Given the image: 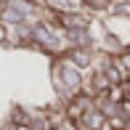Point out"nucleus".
Returning <instances> with one entry per match:
<instances>
[{
  "label": "nucleus",
  "mask_w": 130,
  "mask_h": 130,
  "mask_svg": "<svg viewBox=\"0 0 130 130\" xmlns=\"http://www.w3.org/2000/svg\"><path fill=\"white\" fill-rule=\"evenodd\" d=\"M80 5H82V11H88L93 16H106L111 0H80Z\"/></svg>",
  "instance_id": "nucleus-5"
},
{
  "label": "nucleus",
  "mask_w": 130,
  "mask_h": 130,
  "mask_svg": "<svg viewBox=\"0 0 130 130\" xmlns=\"http://www.w3.org/2000/svg\"><path fill=\"white\" fill-rule=\"evenodd\" d=\"M96 56H98L96 48H67V53H64V58L69 64H74L80 72H90L96 64Z\"/></svg>",
  "instance_id": "nucleus-2"
},
{
  "label": "nucleus",
  "mask_w": 130,
  "mask_h": 130,
  "mask_svg": "<svg viewBox=\"0 0 130 130\" xmlns=\"http://www.w3.org/2000/svg\"><path fill=\"white\" fill-rule=\"evenodd\" d=\"M48 11L53 13H69V11H82L80 0H40Z\"/></svg>",
  "instance_id": "nucleus-4"
},
{
  "label": "nucleus",
  "mask_w": 130,
  "mask_h": 130,
  "mask_svg": "<svg viewBox=\"0 0 130 130\" xmlns=\"http://www.w3.org/2000/svg\"><path fill=\"white\" fill-rule=\"evenodd\" d=\"M51 85L58 96V104L69 101L72 96H77L85 85V72H80L74 64H69L64 56L51 58Z\"/></svg>",
  "instance_id": "nucleus-1"
},
{
  "label": "nucleus",
  "mask_w": 130,
  "mask_h": 130,
  "mask_svg": "<svg viewBox=\"0 0 130 130\" xmlns=\"http://www.w3.org/2000/svg\"><path fill=\"white\" fill-rule=\"evenodd\" d=\"M122 130H130V122H127V125H125V127H122Z\"/></svg>",
  "instance_id": "nucleus-6"
},
{
  "label": "nucleus",
  "mask_w": 130,
  "mask_h": 130,
  "mask_svg": "<svg viewBox=\"0 0 130 130\" xmlns=\"http://www.w3.org/2000/svg\"><path fill=\"white\" fill-rule=\"evenodd\" d=\"M77 127L80 130H106V117L101 114L98 106H93V109H88L77 120Z\"/></svg>",
  "instance_id": "nucleus-3"
}]
</instances>
